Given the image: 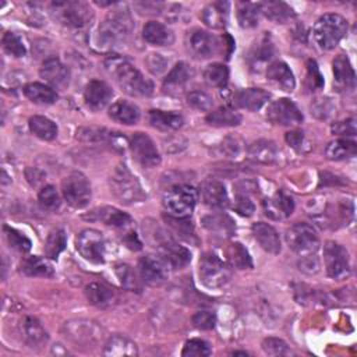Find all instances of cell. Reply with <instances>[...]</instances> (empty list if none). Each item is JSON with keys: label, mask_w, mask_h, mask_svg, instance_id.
I'll use <instances>...</instances> for the list:
<instances>
[{"label": "cell", "mask_w": 357, "mask_h": 357, "mask_svg": "<svg viewBox=\"0 0 357 357\" xmlns=\"http://www.w3.org/2000/svg\"><path fill=\"white\" fill-rule=\"evenodd\" d=\"M107 73L114 78L117 85L131 96H151L153 92L152 82L142 75L127 59L112 54L105 60Z\"/></svg>", "instance_id": "cell-1"}, {"label": "cell", "mask_w": 357, "mask_h": 357, "mask_svg": "<svg viewBox=\"0 0 357 357\" xmlns=\"http://www.w3.org/2000/svg\"><path fill=\"white\" fill-rule=\"evenodd\" d=\"M134 22L130 13L124 10H114L109 13L98 29V45L103 50H110L121 46L128 39Z\"/></svg>", "instance_id": "cell-2"}, {"label": "cell", "mask_w": 357, "mask_h": 357, "mask_svg": "<svg viewBox=\"0 0 357 357\" xmlns=\"http://www.w3.org/2000/svg\"><path fill=\"white\" fill-rule=\"evenodd\" d=\"M110 191L113 195L126 205L142 202L146 198V194L139 184L138 178L127 169L126 165H119L113 170L109 178Z\"/></svg>", "instance_id": "cell-3"}, {"label": "cell", "mask_w": 357, "mask_h": 357, "mask_svg": "<svg viewBox=\"0 0 357 357\" xmlns=\"http://www.w3.org/2000/svg\"><path fill=\"white\" fill-rule=\"evenodd\" d=\"M347 21L335 13L319 17L314 25V38L317 45L324 50L333 49L346 35Z\"/></svg>", "instance_id": "cell-4"}, {"label": "cell", "mask_w": 357, "mask_h": 357, "mask_svg": "<svg viewBox=\"0 0 357 357\" xmlns=\"http://www.w3.org/2000/svg\"><path fill=\"white\" fill-rule=\"evenodd\" d=\"M50 13L57 22L73 29L85 28L92 20L89 7L82 1H53Z\"/></svg>", "instance_id": "cell-5"}, {"label": "cell", "mask_w": 357, "mask_h": 357, "mask_svg": "<svg viewBox=\"0 0 357 357\" xmlns=\"http://www.w3.org/2000/svg\"><path fill=\"white\" fill-rule=\"evenodd\" d=\"M198 199V191L188 184L170 187L163 195V206L173 218H188Z\"/></svg>", "instance_id": "cell-6"}, {"label": "cell", "mask_w": 357, "mask_h": 357, "mask_svg": "<svg viewBox=\"0 0 357 357\" xmlns=\"http://www.w3.org/2000/svg\"><path fill=\"white\" fill-rule=\"evenodd\" d=\"M61 192L68 205L75 209L85 208L92 197L91 184L86 176L78 170L71 172L61 181Z\"/></svg>", "instance_id": "cell-7"}, {"label": "cell", "mask_w": 357, "mask_h": 357, "mask_svg": "<svg viewBox=\"0 0 357 357\" xmlns=\"http://www.w3.org/2000/svg\"><path fill=\"white\" fill-rule=\"evenodd\" d=\"M198 273L201 282L211 289L225 286L231 276L230 265L211 252H206L201 257Z\"/></svg>", "instance_id": "cell-8"}, {"label": "cell", "mask_w": 357, "mask_h": 357, "mask_svg": "<svg viewBox=\"0 0 357 357\" xmlns=\"http://www.w3.org/2000/svg\"><path fill=\"white\" fill-rule=\"evenodd\" d=\"M287 245L298 255L315 254L319 248V237L315 229L308 223H294L286 231Z\"/></svg>", "instance_id": "cell-9"}, {"label": "cell", "mask_w": 357, "mask_h": 357, "mask_svg": "<svg viewBox=\"0 0 357 357\" xmlns=\"http://www.w3.org/2000/svg\"><path fill=\"white\" fill-rule=\"evenodd\" d=\"M324 262L326 273L335 280H343L350 275V261L347 250L335 241H326L324 245Z\"/></svg>", "instance_id": "cell-10"}, {"label": "cell", "mask_w": 357, "mask_h": 357, "mask_svg": "<svg viewBox=\"0 0 357 357\" xmlns=\"http://www.w3.org/2000/svg\"><path fill=\"white\" fill-rule=\"evenodd\" d=\"M75 247L78 252L92 264H103L105 262V238L103 234L95 229L82 230L75 241Z\"/></svg>", "instance_id": "cell-11"}, {"label": "cell", "mask_w": 357, "mask_h": 357, "mask_svg": "<svg viewBox=\"0 0 357 357\" xmlns=\"http://www.w3.org/2000/svg\"><path fill=\"white\" fill-rule=\"evenodd\" d=\"M222 45L223 43L219 38L204 29H194L188 32L187 36V46L191 54L201 60L218 54L223 49Z\"/></svg>", "instance_id": "cell-12"}, {"label": "cell", "mask_w": 357, "mask_h": 357, "mask_svg": "<svg viewBox=\"0 0 357 357\" xmlns=\"http://www.w3.org/2000/svg\"><path fill=\"white\" fill-rule=\"evenodd\" d=\"M266 119L276 126L283 127H291L297 126L303 121V113L296 106L294 102H291L287 98H280L273 100L268 109H266Z\"/></svg>", "instance_id": "cell-13"}, {"label": "cell", "mask_w": 357, "mask_h": 357, "mask_svg": "<svg viewBox=\"0 0 357 357\" xmlns=\"http://www.w3.org/2000/svg\"><path fill=\"white\" fill-rule=\"evenodd\" d=\"M130 149L134 159L146 169L156 167L160 163V155L153 141L144 132H135L130 142Z\"/></svg>", "instance_id": "cell-14"}, {"label": "cell", "mask_w": 357, "mask_h": 357, "mask_svg": "<svg viewBox=\"0 0 357 357\" xmlns=\"http://www.w3.org/2000/svg\"><path fill=\"white\" fill-rule=\"evenodd\" d=\"M158 247L162 259L167 264V266L173 269L184 268L191 261V252L180 245L177 241H174L169 236H159L158 237Z\"/></svg>", "instance_id": "cell-15"}, {"label": "cell", "mask_w": 357, "mask_h": 357, "mask_svg": "<svg viewBox=\"0 0 357 357\" xmlns=\"http://www.w3.org/2000/svg\"><path fill=\"white\" fill-rule=\"evenodd\" d=\"M77 138L82 142H106L120 152L127 148L126 137L105 127H81L77 130Z\"/></svg>", "instance_id": "cell-16"}, {"label": "cell", "mask_w": 357, "mask_h": 357, "mask_svg": "<svg viewBox=\"0 0 357 357\" xmlns=\"http://www.w3.org/2000/svg\"><path fill=\"white\" fill-rule=\"evenodd\" d=\"M194 75H195L194 68L190 64L180 61L170 70V73L165 78L162 89L167 95L178 96L187 89V86L191 82V79L194 78Z\"/></svg>", "instance_id": "cell-17"}, {"label": "cell", "mask_w": 357, "mask_h": 357, "mask_svg": "<svg viewBox=\"0 0 357 357\" xmlns=\"http://www.w3.org/2000/svg\"><path fill=\"white\" fill-rule=\"evenodd\" d=\"M167 264L162 259V257L156 255H145L138 262V272L141 279L149 284H159L167 278Z\"/></svg>", "instance_id": "cell-18"}, {"label": "cell", "mask_w": 357, "mask_h": 357, "mask_svg": "<svg viewBox=\"0 0 357 357\" xmlns=\"http://www.w3.org/2000/svg\"><path fill=\"white\" fill-rule=\"evenodd\" d=\"M39 74L47 84L57 89H64L70 84V70L57 57L46 59L39 70Z\"/></svg>", "instance_id": "cell-19"}, {"label": "cell", "mask_w": 357, "mask_h": 357, "mask_svg": "<svg viewBox=\"0 0 357 357\" xmlns=\"http://www.w3.org/2000/svg\"><path fill=\"white\" fill-rule=\"evenodd\" d=\"M113 96L112 88L100 79H92L88 82L84 91V100L92 110H102L106 107Z\"/></svg>", "instance_id": "cell-20"}, {"label": "cell", "mask_w": 357, "mask_h": 357, "mask_svg": "<svg viewBox=\"0 0 357 357\" xmlns=\"http://www.w3.org/2000/svg\"><path fill=\"white\" fill-rule=\"evenodd\" d=\"M67 336L75 343H93L100 337V328L92 321H70L64 325Z\"/></svg>", "instance_id": "cell-21"}, {"label": "cell", "mask_w": 357, "mask_h": 357, "mask_svg": "<svg viewBox=\"0 0 357 357\" xmlns=\"http://www.w3.org/2000/svg\"><path fill=\"white\" fill-rule=\"evenodd\" d=\"M84 218L88 220H99V222H103L105 225L119 227V229H126L132 223V219L128 213L113 206L96 208L91 211L88 215H85Z\"/></svg>", "instance_id": "cell-22"}, {"label": "cell", "mask_w": 357, "mask_h": 357, "mask_svg": "<svg viewBox=\"0 0 357 357\" xmlns=\"http://www.w3.org/2000/svg\"><path fill=\"white\" fill-rule=\"evenodd\" d=\"M264 212L271 219L279 220L290 216L294 211V201L283 191H278L273 197L264 199Z\"/></svg>", "instance_id": "cell-23"}, {"label": "cell", "mask_w": 357, "mask_h": 357, "mask_svg": "<svg viewBox=\"0 0 357 357\" xmlns=\"http://www.w3.org/2000/svg\"><path fill=\"white\" fill-rule=\"evenodd\" d=\"M271 98V93L261 88H245L240 89L233 96V103L240 107L250 112L259 110Z\"/></svg>", "instance_id": "cell-24"}, {"label": "cell", "mask_w": 357, "mask_h": 357, "mask_svg": "<svg viewBox=\"0 0 357 357\" xmlns=\"http://www.w3.org/2000/svg\"><path fill=\"white\" fill-rule=\"evenodd\" d=\"M266 78L271 84L286 92H291L296 86L294 75L290 67L283 61L271 63L266 68Z\"/></svg>", "instance_id": "cell-25"}, {"label": "cell", "mask_w": 357, "mask_h": 357, "mask_svg": "<svg viewBox=\"0 0 357 357\" xmlns=\"http://www.w3.org/2000/svg\"><path fill=\"white\" fill-rule=\"evenodd\" d=\"M201 197L205 205L216 209L229 205V195L225 185L218 180H206L201 185Z\"/></svg>", "instance_id": "cell-26"}, {"label": "cell", "mask_w": 357, "mask_h": 357, "mask_svg": "<svg viewBox=\"0 0 357 357\" xmlns=\"http://www.w3.org/2000/svg\"><path fill=\"white\" fill-rule=\"evenodd\" d=\"M333 78L335 85L339 91H351L356 86V74L349 61V59L343 54H339L333 63Z\"/></svg>", "instance_id": "cell-27"}, {"label": "cell", "mask_w": 357, "mask_h": 357, "mask_svg": "<svg viewBox=\"0 0 357 357\" xmlns=\"http://www.w3.org/2000/svg\"><path fill=\"white\" fill-rule=\"evenodd\" d=\"M252 234L261 248H264L269 254H279L280 252V238L278 231L265 222H257L252 225Z\"/></svg>", "instance_id": "cell-28"}, {"label": "cell", "mask_w": 357, "mask_h": 357, "mask_svg": "<svg viewBox=\"0 0 357 357\" xmlns=\"http://www.w3.org/2000/svg\"><path fill=\"white\" fill-rule=\"evenodd\" d=\"M229 10H230V3L227 1L209 3L201 11V20L204 21L205 25L215 29H220L227 24Z\"/></svg>", "instance_id": "cell-29"}, {"label": "cell", "mask_w": 357, "mask_h": 357, "mask_svg": "<svg viewBox=\"0 0 357 357\" xmlns=\"http://www.w3.org/2000/svg\"><path fill=\"white\" fill-rule=\"evenodd\" d=\"M247 155L254 162L262 165H272L279 158V149L276 144L271 139H257L248 146Z\"/></svg>", "instance_id": "cell-30"}, {"label": "cell", "mask_w": 357, "mask_h": 357, "mask_svg": "<svg viewBox=\"0 0 357 357\" xmlns=\"http://www.w3.org/2000/svg\"><path fill=\"white\" fill-rule=\"evenodd\" d=\"M144 39L153 46H169L174 40V33L165 24L158 21H149L142 29Z\"/></svg>", "instance_id": "cell-31"}, {"label": "cell", "mask_w": 357, "mask_h": 357, "mask_svg": "<svg viewBox=\"0 0 357 357\" xmlns=\"http://www.w3.org/2000/svg\"><path fill=\"white\" fill-rule=\"evenodd\" d=\"M109 116L117 123L130 126V124L138 123V120L141 117V112L137 105H134L128 100L120 99V100H116L114 103H112V106L109 107Z\"/></svg>", "instance_id": "cell-32"}, {"label": "cell", "mask_w": 357, "mask_h": 357, "mask_svg": "<svg viewBox=\"0 0 357 357\" xmlns=\"http://www.w3.org/2000/svg\"><path fill=\"white\" fill-rule=\"evenodd\" d=\"M275 52L276 49L272 42V38L271 35H268V32H265V35L250 50L248 60L251 67H259L261 64L271 61L275 56Z\"/></svg>", "instance_id": "cell-33"}, {"label": "cell", "mask_w": 357, "mask_h": 357, "mask_svg": "<svg viewBox=\"0 0 357 357\" xmlns=\"http://www.w3.org/2000/svg\"><path fill=\"white\" fill-rule=\"evenodd\" d=\"M148 120L152 127L162 130V131H174L178 130L184 119L181 114L174 113V112H163V110H149L148 113Z\"/></svg>", "instance_id": "cell-34"}, {"label": "cell", "mask_w": 357, "mask_h": 357, "mask_svg": "<svg viewBox=\"0 0 357 357\" xmlns=\"http://www.w3.org/2000/svg\"><path fill=\"white\" fill-rule=\"evenodd\" d=\"M105 356L121 357V356H137L138 350L134 342L121 335H113L107 339L103 349Z\"/></svg>", "instance_id": "cell-35"}, {"label": "cell", "mask_w": 357, "mask_h": 357, "mask_svg": "<svg viewBox=\"0 0 357 357\" xmlns=\"http://www.w3.org/2000/svg\"><path fill=\"white\" fill-rule=\"evenodd\" d=\"M25 96L38 105H52L57 100L56 91L45 84L40 82H29L24 86Z\"/></svg>", "instance_id": "cell-36"}, {"label": "cell", "mask_w": 357, "mask_h": 357, "mask_svg": "<svg viewBox=\"0 0 357 357\" xmlns=\"http://www.w3.org/2000/svg\"><path fill=\"white\" fill-rule=\"evenodd\" d=\"M261 13L271 21L278 24H286L294 18V11L283 1H266L261 3Z\"/></svg>", "instance_id": "cell-37"}, {"label": "cell", "mask_w": 357, "mask_h": 357, "mask_svg": "<svg viewBox=\"0 0 357 357\" xmlns=\"http://www.w3.org/2000/svg\"><path fill=\"white\" fill-rule=\"evenodd\" d=\"M206 123L213 127H234L241 123V114L229 106H220L206 116Z\"/></svg>", "instance_id": "cell-38"}, {"label": "cell", "mask_w": 357, "mask_h": 357, "mask_svg": "<svg viewBox=\"0 0 357 357\" xmlns=\"http://www.w3.org/2000/svg\"><path fill=\"white\" fill-rule=\"evenodd\" d=\"M202 225L211 233H216L218 236H231L236 230L233 220L225 213H213L202 218Z\"/></svg>", "instance_id": "cell-39"}, {"label": "cell", "mask_w": 357, "mask_h": 357, "mask_svg": "<svg viewBox=\"0 0 357 357\" xmlns=\"http://www.w3.org/2000/svg\"><path fill=\"white\" fill-rule=\"evenodd\" d=\"M85 296H86L88 301L96 307H106V305L112 304V301L114 298L113 290L107 284L99 283V282H92V283L86 284Z\"/></svg>", "instance_id": "cell-40"}, {"label": "cell", "mask_w": 357, "mask_h": 357, "mask_svg": "<svg viewBox=\"0 0 357 357\" xmlns=\"http://www.w3.org/2000/svg\"><path fill=\"white\" fill-rule=\"evenodd\" d=\"M356 153H357V144L346 138H340L329 142L325 149V155L331 160H343V159L356 156Z\"/></svg>", "instance_id": "cell-41"}, {"label": "cell", "mask_w": 357, "mask_h": 357, "mask_svg": "<svg viewBox=\"0 0 357 357\" xmlns=\"http://www.w3.org/2000/svg\"><path fill=\"white\" fill-rule=\"evenodd\" d=\"M237 21L241 28H254L258 24L261 14V3L238 1L236 6Z\"/></svg>", "instance_id": "cell-42"}, {"label": "cell", "mask_w": 357, "mask_h": 357, "mask_svg": "<svg viewBox=\"0 0 357 357\" xmlns=\"http://www.w3.org/2000/svg\"><path fill=\"white\" fill-rule=\"evenodd\" d=\"M28 124L31 132L43 141H52L57 137L59 128L56 123L45 116H32Z\"/></svg>", "instance_id": "cell-43"}, {"label": "cell", "mask_w": 357, "mask_h": 357, "mask_svg": "<svg viewBox=\"0 0 357 357\" xmlns=\"http://www.w3.org/2000/svg\"><path fill=\"white\" fill-rule=\"evenodd\" d=\"M21 271L26 276H38V278H49L53 276V266L46 258H40L36 255L28 257L21 264Z\"/></svg>", "instance_id": "cell-44"}, {"label": "cell", "mask_w": 357, "mask_h": 357, "mask_svg": "<svg viewBox=\"0 0 357 357\" xmlns=\"http://www.w3.org/2000/svg\"><path fill=\"white\" fill-rule=\"evenodd\" d=\"M24 333H25V339H26V342L31 347H40L49 339L47 332L42 326V324L33 317H26L25 318V321H24Z\"/></svg>", "instance_id": "cell-45"}, {"label": "cell", "mask_w": 357, "mask_h": 357, "mask_svg": "<svg viewBox=\"0 0 357 357\" xmlns=\"http://www.w3.org/2000/svg\"><path fill=\"white\" fill-rule=\"evenodd\" d=\"M226 262L230 266L237 269H248L252 268V261L248 251L244 248L241 243H230L226 248Z\"/></svg>", "instance_id": "cell-46"}, {"label": "cell", "mask_w": 357, "mask_h": 357, "mask_svg": "<svg viewBox=\"0 0 357 357\" xmlns=\"http://www.w3.org/2000/svg\"><path fill=\"white\" fill-rule=\"evenodd\" d=\"M67 245V236L64 233L63 229H54L49 233L43 251L45 255L50 259H57V257L60 255V252L66 248Z\"/></svg>", "instance_id": "cell-47"}, {"label": "cell", "mask_w": 357, "mask_h": 357, "mask_svg": "<svg viewBox=\"0 0 357 357\" xmlns=\"http://www.w3.org/2000/svg\"><path fill=\"white\" fill-rule=\"evenodd\" d=\"M204 79L211 86L223 88L229 81V70L225 64L220 63L209 64L204 71Z\"/></svg>", "instance_id": "cell-48"}, {"label": "cell", "mask_w": 357, "mask_h": 357, "mask_svg": "<svg viewBox=\"0 0 357 357\" xmlns=\"http://www.w3.org/2000/svg\"><path fill=\"white\" fill-rule=\"evenodd\" d=\"M1 45L6 53L14 56V57H24L26 53V49L24 46V42L18 35L14 32H6L1 39Z\"/></svg>", "instance_id": "cell-49"}, {"label": "cell", "mask_w": 357, "mask_h": 357, "mask_svg": "<svg viewBox=\"0 0 357 357\" xmlns=\"http://www.w3.org/2000/svg\"><path fill=\"white\" fill-rule=\"evenodd\" d=\"M3 231L6 234V238L10 244V247H13L14 250L20 251V252H28L31 250V241L26 236H24L22 233H20L18 230L10 227V226H4Z\"/></svg>", "instance_id": "cell-50"}, {"label": "cell", "mask_w": 357, "mask_h": 357, "mask_svg": "<svg viewBox=\"0 0 357 357\" xmlns=\"http://www.w3.org/2000/svg\"><path fill=\"white\" fill-rule=\"evenodd\" d=\"M187 105L195 110L206 112L213 106V99L204 91H191L187 93Z\"/></svg>", "instance_id": "cell-51"}, {"label": "cell", "mask_w": 357, "mask_h": 357, "mask_svg": "<svg viewBox=\"0 0 357 357\" xmlns=\"http://www.w3.org/2000/svg\"><path fill=\"white\" fill-rule=\"evenodd\" d=\"M212 353L211 346L208 342L202 340V339H191L188 342H185L181 356L183 357H205L209 356Z\"/></svg>", "instance_id": "cell-52"}, {"label": "cell", "mask_w": 357, "mask_h": 357, "mask_svg": "<svg viewBox=\"0 0 357 357\" xmlns=\"http://www.w3.org/2000/svg\"><path fill=\"white\" fill-rule=\"evenodd\" d=\"M38 198H39V204L49 211H56L61 204L60 195L53 185H45L43 188H40Z\"/></svg>", "instance_id": "cell-53"}, {"label": "cell", "mask_w": 357, "mask_h": 357, "mask_svg": "<svg viewBox=\"0 0 357 357\" xmlns=\"http://www.w3.org/2000/svg\"><path fill=\"white\" fill-rule=\"evenodd\" d=\"M262 350L268 356H289L291 354L287 343L279 337H266L262 342Z\"/></svg>", "instance_id": "cell-54"}, {"label": "cell", "mask_w": 357, "mask_h": 357, "mask_svg": "<svg viewBox=\"0 0 357 357\" xmlns=\"http://www.w3.org/2000/svg\"><path fill=\"white\" fill-rule=\"evenodd\" d=\"M286 142L298 153H305L310 151V142L305 137V134L301 131V130H293V131H289L286 135Z\"/></svg>", "instance_id": "cell-55"}, {"label": "cell", "mask_w": 357, "mask_h": 357, "mask_svg": "<svg viewBox=\"0 0 357 357\" xmlns=\"http://www.w3.org/2000/svg\"><path fill=\"white\" fill-rule=\"evenodd\" d=\"M114 271H116V275H117L123 287H126L128 290L138 289V282H137L135 273L131 269V266H128L126 264H119V265H116Z\"/></svg>", "instance_id": "cell-56"}, {"label": "cell", "mask_w": 357, "mask_h": 357, "mask_svg": "<svg viewBox=\"0 0 357 357\" xmlns=\"http://www.w3.org/2000/svg\"><path fill=\"white\" fill-rule=\"evenodd\" d=\"M311 114H314L318 119H328L335 112V105L329 98H317L311 106Z\"/></svg>", "instance_id": "cell-57"}, {"label": "cell", "mask_w": 357, "mask_h": 357, "mask_svg": "<svg viewBox=\"0 0 357 357\" xmlns=\"http://www.w3.org/2000/svg\"><path fill=\"white\" fill-rule=\"evenodd\" d=\"M192 324L197 329L211 331L215 328L216 315L212 311H198L192 315Z\"/></svg>", "instance_id": "cell-58"}, {"label": "cell", "mask_w": 357, "mask_h": 357, "mask_svg": "<svg viewBox=\"0 0 357 357\" xmlns=\"http://www.w3.org/2000/svg\"><path fill=\"white\" fill-rule=\"evenodd\" d=\"M233 209L241 215V216H251L255 211V205L251 201V198L248 197V194L244 192H237L236 195V201L233 205Z\"/></svg>", "instance_id": "cell-59"}, {"label": "cell", "mask_w": 357, "mask_h": 357, "mask_svg": "<svg viewBox=\"0 0 357 357\" xmlns=\"http://www.w3.org/2000/svg\"><path fill=\"white\" fill-rule=\"evenodd\" d=\"M307 82L311 91L321 89L324 86V77L318 70V66L314 60H310L307 63Z\"/></svg>", "instance_id": "cell-60"}, {"label": "cell", "mask_w": 357, "mask_h": 357, "mask_svg": "<svg viewBox=\"0 0 357 357\" xmlns=\"http://www.w3.org/2000/svg\"><path fill=\"white\" fill-rule=\"evenodd\" d=\"M331 130L336 135L354 137L356 135V119L350 117V119H346L343 121H337V123L332 124Z\"/></svg>", "instance_id": "cell-61"}, {"label": "cell", "mask_w": 357, "mask_h": 357, "mask_svg": "<svg viewBox=\"0 0 357 357\" xmlns=\"http://www.w3.org/2000/svg\"><path fill=\"white\" fill-rule=\"evenodd\" d=\"M167 64H169V60L165 59L162 54L159 53H152L148 56L146 59V66H148V70L152 73V74H162L166 68H167Z\"/></svg>", "instance_id": "cell-62"}, {"label": "cell", "mask_w": 357, "mask_h": 357, "mask_svg": "<svg viewBox=\"0 0 357 357\" xmlns=\"http://www.w3.org/2000/svg\"><path fill=\"white\" fill-rule=\"evenodd\" d=\"M298 268H300V271H303L307 275H314L319 271V261L315 257V254L304 255V257H301V261L298 262Z\"/></svg>", "instance_id": "cell-63"}, {"label": "cell", "mask_w": 357, "mask_h": 357, "mask_svg": "<svg viewBox=\"0 0 357 357\" xmlns=\"http://www.w3.org/2000/svg\"><path fill=\"white\" fill-rule=\"evenodd\" d=\"M121 241L126 244L127 248H130L132 251H139L142 248V243L134 230L126 231V234L121 237Z\"/></svg>", "instance_id": "cell-64"}]
</instances>
